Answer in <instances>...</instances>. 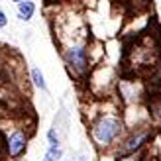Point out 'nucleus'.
<instances>
[{
  "label": "nucleus",
  "instance_id": "obj_3",
  "mask_svg": "<svg viewBox=\"0 0 161 161\" xmlns=\"http://www.w3.org/2000/svg\"><path fill=\"white\" fill-rule=\"evenodd\" d=\"M153 134H155V128L153 124H140V126H134L130 128L120 143L114 149V155H134V153H142L146 146L153 140Z\"/></svg>",
  "mask_w": 161,
  "mask_h": 161
},
{
  "label": "nucleus",
  "instance_id": "obj_7",
  "mask_svg": "<svg viewBox=\"0 0 161 161\" xmlns=\"http://www.w3.org/2000/svg\"><path fill=\"white\" fill-rule=\"evenodd\" d=\"M30 80H31V85H34L37 91H42V92H49V86H47V80H45V75H43V71L39 69V67H31L30 71Z\"/></svg>",
  "mask_w": 161,
  "mask_h": 161
},
{
  "label": "nucleus",
  "instance_id": "obj_1",
  "mask_svg": "<svg viewBox=\"0 0 161 161\" xmlns=\"http://www.w3.org/2000/svg\"><path fill=\"white\" fill-rule=\"evenodd\" d=\"M88 136L98 151H114L120 140L126 136V122L116 112H100L88 124Z\"/></svg>",
  "mask_w": 161,
  "mask_h": 161
},
{
  "label": "nucleus",
  "instance_id": "obj_10",
  "mask_svg": "<svg viewBox=\"0 0 161 161\" xmlns=\"http://www.w3.org/2000/svg\"><path fill=\"white\" fill-rule=\"evenodd\" d=\"M45 138H47V143H49V146H61L59 134H57V130H55V128H49V130H47Z\"/></svg>",
  "mask_w": 161,
  "mask_h": 161
},
{
  "label": "nucleus",
  "instance_id": "obj_8",
  "mask_svg": "<svg viewBox=\"0 0 161 161\" xmlns=\"http://www.w3.org/2000/svg\"><path fill=\"white\" fill-rule=\"evenodd\" d=\"M63 146H49L47 147V151H45V155H43V159L45 161H63Z\"/></svg>",
  "mask_w": 161,
  "mask_h": 161
},
{
  "label": "nucleus",
  "instance_id": "obj_4",
  "mask_svg": "<svg viewBox=\"0 0 161 161\" xmlns=\"http://www.w3.org/2000/svg\"><path fill=\"white\" fill-rule=\"evenodd\" d=\"M6 153L10 159H16L20 161L24 155L28 153V134L18 128V130H14L10 136H8L6 140Z\"/></svg>",
  "mask_w": 161,
  "mask_h": 161
},
{
  "label": "nucleus",
  "instance_id": "obj_16",
  "mask_svg": "<svg viewBox=\"0 0 161 161\" xmlns=\"http://www.w3.org/2000/svg\"><path fill=\"white\" fill-rule=\"evenodd\" d=\"M20 161H28V159H20Z\"/></svg>",
  "mask_w": 161,
  "mask_h": 161
},
{
  "label": "nucleus",
  "instance_id": "obj_9",
  "mask_svg": "<svg viewBox=\"0 0 161 161\" xmlns=\"http://www.w3.org/2000/svg\"><path fill=\"white\" fill-rule=\"evenodd\" d=\"M149 116L153 118L155 124H161V96H159V98H155L153 104L149 106Z\"/></svg>",
  "mask_w": 161,
  "mask_h": 161
},
{
  "label": "nucleus",
  "instance_id": "obj_12",
  "mask_svg": "<svg viewBox=\"0 0 161 161\" xmlns=\"http://www.w3.org/2000/svg\"><path fill=\"white\" fill-rule=\"evenodd\" d=\"M6 26H8V16H6V12L2 10V8H0V30L6 28Z\"/></svg>",
  "mask_w": 161,
  "mask_h": 161
},
{
  "label": "nucleus",
  "instance_id": "obj_2",
  "mask_svg": "<svg viewBox=\"0 0 161 161\" xmlns=\"http://www.w3.org/2000/svg\"><path fill=\"white\" fill-rule=\"evenodd\" d=\"M61 59L65 63L69 75L77 80H85L91 75L92 61H91V45L85 39L80 42H71L61 49Z\"/></svg>",
  "mask_w": 161,
  "mask_h": 161
},
{
  "label": "nucleus",
  "instance_id": "obj_6",
  "mask_svg": "<svg viewBox=\"0 0 161 161\" xmlns=\"http://www.w3.org/2000/svg\"><path fill=\"white\" fill-rule=\"evenodd\" d=\"M36 2L34 0H24V2L16 4V14H18V20L20 22H30L36 14Z\"/></svg>",
  "mask_w": 161,
  "mask_h": 161
},
{
  "label": "nucleus",
  "instance_id": "obj_17",
  "mask_svg": "<svg viewBox=\"0 0 161 161\" xmlns=\"http://www.w3.org/2000/svg\"><path fill=\"white\" fill-rule=\"evenodd\" d=\"M42 161H45V159H42Z\"/></svg>",
  "mask_w": 161,
  "mask_h": 161
},
{
  "label": "nucleus",
  "instance_id": "obj_5",
  "mask_svg": "<svg viewBox=\"0 0 161 161\" xmlns=\"http://www.w3.org/2000/svg\"><path fill=\"white\" fill-rule=\"evenodd\" d=\"M118 92H120V96H122L124 102H138L140 94H142L134 80H132V83H120L118 85Z\"/></svg>",
  "mask_w": 161,
  "mask_h": 161
},
{
  "label": "nucleus",
  "instance_id": "obj_14",
  "mask_svg": "<svg viewBox=\"0 0 161 161\" xmlns=\"http://www.w3.org/2000/svg\"><path fill=\"white\" fill-rule=\"evenodd\" d=\"M10 2H14V4H18V2H24V0H10Z\"/></svg>",
  "mask_w": 161,
  "mask_h": 161
},
{
  "label": "nucleus",
  "instance_id": "obj_13",
  "mask_svg": "<svg viewBox=\"0 0 161 161\" xmlns=\"http://www.w3.org/2000/svg\"><path fill=\"white\" fill-rule=\"evenodd\" d=\"M75 161H88V159H86V157H85V155H80V157H77V159H75Z\"/></svg>",
  "mask_w": 161,
  "mask_h": 161
},
{
  "label": "nucleus",
  "instance_id": "obj_11",
  "mask_svg": "<svg viewBox=\"0 0 161 161\" xmlns=\"http://www.w3.org/2000/svg\"><path fill=\"white\" fill-rule=\"evenodd\" d=\"M143 151L142 153H134V155H116L114 161H143Z\"/></svg>",
  "mask_w": 161,
  "mask_h": 161
},
{
  "label": "nucleus",
  "instance_id": "obj_15",
  "mask_svg": "<svg viewBox=\"0 0 161 161\" xmlns=\"http://www.w3.org/2000/svg\"><path fill=\"white\" fill-rule=\"evenodd\" d=\"M63 161H75V159H63Z\"/></svg>",
  "mask_w": 161,
  "mask_h": 161
}]
</instances>
